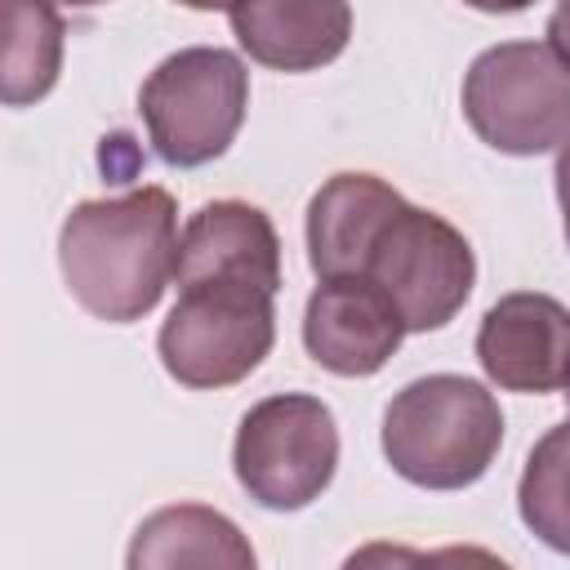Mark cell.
<instances>
[{"label": "cell", "mask_w": 570, "mask_h": 570, "mask_svg": "<svg viewBox=\"0 0 570 570\" xmlns=\"http://www.w3.org/2000/svg\"><path fill=\"white\" fill-rule=\"evenodd\" d=\"M58 267L71 298L107 321H142L178 267V205L165 187L80 200L58 232Z\"/></svg>", "instance_id": "6da1fadb"}, {"label": "cell", "mask_w": 570, "mask_h": 570, "mask_svg": "<svg viewBox=\"0 0 570 570\" xmlns=\"http://www.w3.org/2000/svg\"><path fill=\"white\" fill-rule=\"evenodd\" d=\"M503 445L494 392L463 374L405 383L383 410V454L396 476L423 490H463L481 481Z\"/></svg>", "instance_id": "7a4b0ae2"}, {"label": "cell", "mask_w": 570, "mask_h": 570, "mask_svg": "<svg viewBox=\"0 0 570 570\" xmlns=\"http://www.w3.org/2000/svg\"><path fill=\"white\" fill-rule=\"evenodd\" d=\"M272 298L276 289L240 276L178 281V303L156 334L165 374L196 392L249 379L276 343Z\"/></svg>", "instance_id": "3957f363"}, {"label": "cell", "mask_w": 570, "mask_h": 570, "mask_svg": "<svg viewBox=\"0 0 570 570\" xmlns=\"http://www.w3.org/2000/svg\"><path fill=\"white\" fill-rule=\"evenodd\" d=\"M249 67L218 45H191L156 62L138 89V116L156 156L174 169L218 160L245 125Z\"/></svg>", "instance_id": "277c9868"}, {"label": "cell", "mask_w": 570, "mask_h": 570, "mask_svg": "<svg viewBox=\"0 0 570 570\" xmlns=\"http://www.w3.org/2000/svg\"><path fill=\"white\" fill-rule=\"evenodd\" d=\"M463 116L485 147L543 156L570 138V67L539 40L490 45L463 76Z\"/></svg>", "instance_id": "5b68a950"}, {"label": "cell", "mask_w": 570, "mask_h": 570, "mask_svg": "<svg viewBox=\"0 0 570 570\" xmlns=\"http://www.w3.org/2000/svg\"><path fill=\"white\" fill-rule=\"evenodd\" d=\"M232 468L240 490L272 508V512H298L312 499H321L338 468V423L334 410L321 396L307 392H276L245 410L236 441H232Z\"/></svg>", "instance_id": "8992f818"}, {"label": "cell", "mask_w": 570, "mask_h": 570, "mask_svg": "<svg viewBox=\"0 0 570 570\" xmlns=\"http://www.w3.org/2000/svg\"><path fill=\"white\" fill-rule=\"evenodd\" d=\"M361 276L396 303L410 334H428L450 325L468 303L476 285V258L454 223L401 200L379 227Z\"/></svg>", "instance_id": "52a82bcc"}, {"label": "cell", "mask_w": 570, "mask_h": 570, "mask_svg": "<svg viewBox=\"0 0 570 570\" xmlns=\"http://www.w3.org/2000/svg\"><path fill=\"white\" fill-rule=\"evenodd\" d=\"M405 334L396 303L365 276H321L303 312L307 356L338 379L379 374Z\"/></svg>", "instance_id": "ba28073f"}, {"label": "cell", "mask_w": 570, "mask_h": 570, "mask_svg": "<svg viewBox=\"0 0 570 570\" xmlns=\"http://www.w3.org/2000/svg\"><path fill=\"white\" fill-rule=\"evenodd\" d=\"M476 361L503 392L570 387V307L552 294H503L481 316Z\"/></svg>", "instance_id": "9c48e42d"}, {"label": "cell", "mask_w": 570, "mask_h": 570, "mask_svg": "<svg viewBox=\"0 0 570 570\" xmlns=\"http://www.w3.org/2000/svg\"><path fill=\"white\" fill-rule=\"evenodd\" d=\"M227 18L240 49L272 71H316L352 40L347 0H236Z\"/></svg>", "instance_id": "30bf717a"}, {"label": "cell", "mask_w": 570, "mask_h": 570, "mask_svg": "<svg viewBox=\"0 0 570 570\" xmlns=\"http://www.w3.org/2000/svg\"><path fill=\"white\" fill-rule=\"evenodd\" d=\"M178 281L200 276H240L267 289H281V236L258 205L209 200L200 205L178 236Z\"/></svg>", "instance_id": "8fae6325"}, {"label": "cell", "mask_w": 570, "mask_h": 570, "mask_svg": "<svg viewBox=\"0 0 570 570\" xmlns=\"http://www.w3.org/2000/svg\"><path fill=\"white\" fill-rule=\"evenodd\" d=\"M405 196L374 174H334L307 205V263L316 276H361L365 254Z\"/></svg>", "instance_id": "7c38bea8"}, {"label": "cell", "mask_w": 570, "mask_h": 570, "mask_svg": "<svg viewBox=\"0 0 570 570\" xmlns=\"http://www.w3.org/2000/svg\"><path fill=\"white\" fill-rule=\"evenodd\" d=\"M129 570H169V566H227L249 570L254 548L240 525L205 503H174L151 512L125 552Z\"/></svg>", "instance_id": "4fadbf2b"}, {"label": "cell", "mask_w": 570, "mask_h": 570, "mask_svg": "<svg viewBox=\"0 0 570 570\" xmlns=\"http://www.w3.org/2000/svg\"><path fill=\"white\" fill-rule=\"evenodd\" d=\"M62 18L53 0H4V62L0 98L4 107L40 102L62 71Z\"/></svg>", "instance_id": "5bb4252c"}, {"label": "cell", "mask_w": 570, "mask_h": 570, "mask_svg": "<svg viewBox=\"0 0 570 570\" xmlns=\"http://www.w3.org/2000/svg\"><path fill=\"white\" fill-rule=\"evenodd\" d=\"M517 512L534 539L570 557V419L548 428L525 454L517 481Z\"/></svg>", "instance_id": "9a60e30c"}, {"label": "cell", "mask_w": 570, "mask_h": 570, "mask_svg": "<svg viewBox=\"0 0 570 570\" xmlns=\"http://www.w3.org/2000/svg\"><path fill=\"white\" fill-rule=\"evenodd\" d=\"M548 45L557 49V58L570 67V0H557L552 18H548Z\"/></svg>", "instance_id": "2e32d148"}, {"label": "cell", "mask_w": 570, "mask_h": 570, "mask_svg": "<svg viewBox=\"0 0 570 570\" xmlns=\"http://www.w3.org/2000/svg\"><path fill=\"white\" fill-rule=\"evenodd\" d=\"M552 178H557V200H561V214H566V245H570V138H566L561 151H557Z\"/></svg>", "instance_id": "e0dca14e"}, {"label": "cell", "mask_w": 570, "mask_h": 570, "mask_svg": "<svg viewBox=\"0 0 570 570\" xmlns=\"http://www.w3.org/2000/svg\"><path fill=\"white\" fill-rule=\"evenodd\" d=\"M463 4H472V9H481V13H521V9H530L534 0H463Z\"/></svg>", "instance_id": "ac0fdd59"}, {"label": "cell", "mask_w": 570, "mask_h": 570, "mask_svg": "<svg viewBox=\"0 0 570 570\" xmlns=\"http://www.w3.org/2000/svg\"><path fill=\"white\" fill-rule=\"evenodd\" d=\"M178 4H187V9H205V13H209V9H232L236 0H178Z\"/></svg>", "instance_id": "d6986e66"}, {"label": "cell", "mask_w": 570, "mask_h": 570, "mask_svg": "<svg viewBox=\"0 0 570 570\" xmlns=\"http://www.w3.org/2000/svg\"><path fill=\"white\" fill-rule=\"evenodd\" d=\"M58 4H71V9H94V4H107V0H58Z\"/></svg>", "instance_id": "ffe728a7"}, {"label": "cell", "mask_w": 570, "mask_h": 570, "mask_svg": "<svg viewBox=\"0 0 570 570\" xmlns=\"http://www.w3.org/2000/svg\"><path fill=\"white\" fill-rule=\"evenodd\" d=\"M566 396H570V392H566Z\"/></svg>", "instance_id": "44dd1931"}]
</instances>
